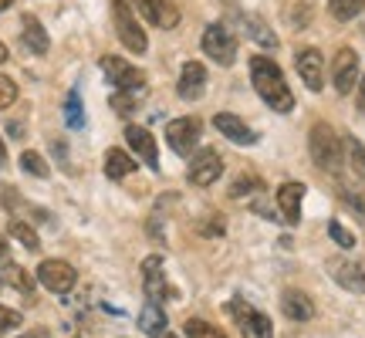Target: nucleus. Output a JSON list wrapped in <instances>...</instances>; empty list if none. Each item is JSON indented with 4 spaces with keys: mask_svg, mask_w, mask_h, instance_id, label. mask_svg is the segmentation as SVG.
Instances as JSON below:
<instances>
[{
    "mask_svg": "<svg viewBox=\"0 0 365 338\" xmlns=\"http://www.w3.org/2000/svg\"><path fill=\"white\" fill-rule=\"evenodd\" d=\"M359 112L365 116V75H362V81H359Z\"/></svg>",
    "mask_w": 365,
    "mask_h": 338,
    "instance_id": "obj_37",
    "label": "nucleus"
},
{
    "mask_svg": "<svg viewBox=\"0 0 365 338\" xmlns=\"http://www.w3.org/2000/svg\"><path fill=\"white\" fill-rule=\"evenodd\" d=\"M163 338H176V335H170V332H166V335H163Z\"/></svg>",
    "mask_w": 365,
    "mask_h": 338,
    "instance_id": "obj_43",
    "label": "nucleus"
},
{
    "mask_svg": "<svg viewBox=\"0 0 365 338\" xmlns=\"http://www.w3.org/2000/svg\"><path fill=\"white\" fill-rule=\"evenodd\" d=\"M21 169H24V173H31V176H38V180H48V173H51V169H48V163H44L34 149L21 153Z\"/></svg>",
    "mask_w": 365,
    "mask_h": 338,
    "instance_id": "obj_30",
    "label": "nucleus"
},
{
    "mask_svg": "<svg viewBox=\"0 0 365 338\" xmlns=\"http://www.w3.org/2000/svg\"><path fill=\"white\" fill-rule=\"evenodd\" d=\"M186 338H227L217 325H210V322H200V318H190L186 322Z\"/></svg>",
    "mask_w": 365,
    "mask_h": 338,
    "instance_id": "obj_31",
    "label": "nucleus"
},
{
    "mask_svg": "<svg viewBox=\"0 0 365 338\" xmlns=\"http://www.w3.org/2000/svg\"><path fill=\"white\" fill-rule=\"evenodd\" d=\"M250 81H254L257 95L271 105L274 112H291V108H294V95L287 88L281 68L274 65L271 58H264V54H254V58H250Z\"/></svg>",
    "mask_w": 365,
    "mask_h": 338,
    "instance_id": "obj_1",
    "label": "nucleus"
},
{
    "mask_svg": "<svg viewBox=\"0 0 365 338\" xmlns=\"http://www.w3.org/2000/svg\"><path fill=\"white\" fill-rule=\"evenodd\" d=\"M281 308L291 322H312L314 318V301L304 295V291H284V298H281Z\"/></svg>",
    "mask_w": 365,
    "mask_h": 338,
    "instance_id": "obj_21",
    "label": "nucleus"
},
{
    "mask_svg": "<svg viewBox=\"0 0 365 338\" xmlns=\"http://www.w3.org/2000/svg\"><path fill=\"white\" fill-rule=\"evenodd\" d=\"M203 51L210 54V61H217V65H234V58H237V38L227 31L223 24H210L207 31H203Z\"/></svg>",
    "mask_w": 365,
    "mask_h": 338,
    "instance_id": "obj_6",
    "label": "nucleus"
},
{
    "mask_svg": "<svg viewBox=\"0 0 365 338\" xmlns=\"http://www.w3.org/2000/svg\"><path fill=\"white\" fill-rule=\"evenodd\" d=\"M98 65H102L105 78H108L112 88H118V91H143L145 88V71L143 68L129 65V61H122V58H115V54H105Z\"/></svg>",
    "mask_w": 365,
    "mask_h": 338,
    "instance_id": "obj_4",
    "label": "nucleus"
},
{
    "mask_svg": "<svg viewBox=\"0 0 365 338\" xmlns=\"http://www.w3.org/2000/svg\"><path fill=\"white\" fill-rule=\"evenodd\" d=\"M230 314H234L237 328H240V335L244 338H274V325L271 318L257 308H250L247 301H230Z\"/></svg>",
    "mask_w": 365,
    "mask_h": 338,
    "instance_id": "obj_5",
    "label": "nucleus"
},
{
    "mask_svg": "<svg viewBox=\"0 0 365 338\" xmlns=\"http://www.w3.org/2000/svg\"><path fill=\"white\" fill-rule=\"evenodd\" d=\"M355 78H359V54L352 48H341L331 61V81H335V91L339 95H349L355 88Z\"/></svg>",
    "mask_w": 365,
    "mask_h": 338,
    "instance_id": "obj_12",
    "label": "nucleus"
},
{
    "mask_svg": "<svg viewBox=\"0 0 365 338\" xmlns=\"http://www.w3.org/2000/svg\"><path fill=\"white\" fill-rule=\"evenodd\" d=\"M328 234H331V240H335L341 250H352V247H355V237L349 234V230H345L341 223H328Z\"/></svg>",
    "mask_w": 365,
    "mask_h": 338,
    "instance_id": "obj_34",
    "label": "nucleus"
},
{
    "mask_svg": "<svg viewBox=\"0 0 365 338\" xmlns=\"http://www.w3.org/2000/svg\"><path fill=\"white\" fill-rule=\"evenodd\" d=\"M213 126H217V129H220L223 135H227L230 143H237V145H254L257 143V132L250 129L244 118H237L234 112H217V116H213Z\"/></svg>",
    "mask_w": 365,
    "mask_h": 338,
    "instance_id": "obj_15",
    "label": "nucleus"
},
{
    "mask_svg": "<svg viewBox=\"0 0 365 338\" xmlns=\"http://www.w3.org/2000/svg\"><path fill=\"white\" fill-rule=\"evenodd\" d=\"M4 61H7V44L0 41V65H4Z\"/></svg>",
    "mask_w": 365,
    "mask_h": 338,
    "instance_id": "obj_41",
    "label": "nucleus"
},
{
    "mask_svg": "<svg viewBox=\"0 0 365 338\" xmlns=\"http://www.w3.org/2000/svg\"><path fill=\"white\" fill-rule=\"evenodd\" d=\"M223 173V159L220 153H213V149H203V153H196L190 169H186V180L193 183V186H210V183H217Z\"/></svg>",
    "mask_w": 365,
    "mask_h": 338,
    "instance_id": "obj_10",
    "label": "nucleus"
},
{
    "mask_svg": "<svg viewBox=\"0 0 365 338\" xmlns=\"http://www.w3.org/2000/svg\"><path fill=\"white\" fill-rule=\"evenodd\" d=\"M294 68H298L301 81H304L312 91L325 88V58H322L318 48H301L298 58H294Z\"/></svg>",
    "mask_w": 365,
    "mask_h": 338,
    "instance_id": "obj_11",
    "label": "nucleus"
},
{
    "mask_svg": "<svg viewBox=\"0 0 365 338\" xmlns=\"http://www.w3.org/2000/svg\"><path fill=\"white\" fill-rule=\"evenodd\" d=\"M125 143L135 156H143V163L149 169H159V149H156V139L153 132L143 129V126H125Z\"/></svg>",
    "mask_w": 365,
    "mask_h": 338,
    "instance_id": "obj_14",
    "label": "nucleus"
},
{
    "mask_svg": "<svg viewBox=\"0 0 365 338\" xmlns=\"http://www.w3.org/2000/svg\"><path fill=\"white\" fill-rule=\"evenodd\" d=\"M112 17H115L118 41L125 44V51H132V54H145V48H149V41H145L143 27H139V21H135V14H132L129 0H112Z\"/></svg>",
    "mask_w": 365,
    "mask_h": 338,
    "instance_id": "obj_3",
    "label": "nucleus"
},
{
    "mask_svg": "<svg viewBox=\"0 0 365 338\" xmlns=\"http://www.w3.org/2000/svg\"><path fill=\"white\" fill-rule=\"evenodd\" d=\"M14 0H0V11H7V7H11Z\"/></svg>",
    "mask_w": 365,
    "mask_h": 338,
    "instance_id": "obj_42",
    "label": "nucleus"
},
{
    "mask_svg": "<svg viewBox=\"0 0 365 338\" xmlns=\"http://www.w3.org/2000/svg\"><path fill=\"white\" fill-rule=\"evenodd\" d=\"M132 169H135V163H132V156L125 149H108L105 153V176L108 180H125Z\"/></svg>",
    "mask_w": 365,
    "mask_h": 338,
    "instance_id": "obj_23",
    "label": "nucleus"
},
{
    "mask_svg": "<svg viewBox=\"0 0 365 338\" xmlns=\"http://www.w3.org/2000/svg\"><path fill=\"white\" fill-rule=\"evenodd\" d=\"M200 234L220 237V234H223V217H220V213H213V217H207V220L200 223Z\"/></svg>",
    "mask_w": 365,
    "mask_h": 338,
    "instance_id": "obj_36",
    "label": "nucleus"
},
{
    "mask_svg": "<svg viewBox=\"0 0 365 338\" xmlns=\"http://www.w3.org/2000/svg\"><path fill=\"white\" fill-rule=\"evenodd\" d=\"M308 149H312V159L318 166L325 169V173H339L341 169V139L335 135V129L328 126V122H318L308 135Z\"/></svg>",
    "mask_w": 365,
    "mask_h": 338,
    "instance_id": "obj_2",
    "label": "nucleus"
},
{
    "mask_svg": "<svg viewBox=\"0 0 365 338\" xmlns=\"http://www.w3.org/2000/svg\"><path fill=\"white\" fill-rule=\"evenodd\" d=\"M17 338H51L44 328H34V332H24V335H17Z\"/></svg>",
    "mask_w": 365,
    "mask_h": 338,
    "instance_id": "obj_38",
    "label": "nucleus"
},
{
    "mask_svg": "<svg viewBox=\"0 0 365 338\" xmlns=\"http://www.w3.org/2000/svg\"><path fill=\"white\" fill-rule=\"evenodd\" d=\"M14 328H21V312H14V308H4L0 304V335H7Z\"/></svg>",
    "mask_w": 365,
    "mask_h": 338,
    "instance_id": "obj_35",
    "label": "nucleus"
},
{
    "mask_svg": "<svg viewBox=\"0 0 365 338\" xmlns=\"http://www.w3.org/2000/svg\"><path fill=\"white\" fill-rule=\"evenodd\" d=\"M21 38H24L31 54H48V44H51V41H48V31L41 27V21L34 14H24V17H21Z\"/></svg>",
    "mask_w": 365,
    "mask_h": 338,
    "instance_id": "obj_20",
    "label": "nucleus"
},
{
    "mask_svg": "<svg viewBox=\"0 0 365 338\" xmlns=\"http://www.w3.org/2000/svg\"><path fill=\"white\" fill-rule=\"evenodd\" d=\"M4 285H11L14 291H31V287H34V281H31V277H27V271L24 267H17V264H7V267H4Z\"/></svg>",
    "mask_w": 365,
    "mask_h": 338,
    "instance_id": "obj_28",
    "label": "nucleus"
},
{
    "mask_svg": "<svg viewBox=\"0 0 365 338\" xmlns=\"http://www.w3.org/2000/svg\"><path fill=\"white\" fill-rule=\"evenodd\" d=\"M234 21H237V27H240V31H244L250 41H257L261 48H267V51H274V48H277V34H274V31L264 24V21L250 17V14H234Z\"/></svg>",
    "mask_w": 365,
    "mask_h": 338,
    "instance_id": "obj_18",
    "label": "nucleus"
},
{
    "mask_svg": "<svg viewBox=\"0 0 365 338\" xmlns=\"http://www.w3.org/2000/svg\"><path fill=\"white\" fill-rule=\"evenodd\" d=\"M203 88H207V68L200 65V61H186V65H182V71H180V85H176L180 98L196 102V98L203 95Z\"/></svg>",
    "mask_w": 365,
    "mask_h": 338,
    "instance_id": "obj_16",
    "label": "nucleus"
},
{
    "mask_svg": "<svg viewBox=\"0 0 365 338\" xmlns=\"http://www.w3.org/2000/svg\"><path fill=\"white\" fill-rule=\"evenodd\" d=\"M301 200H304V186H301V183H284V186L277 190V207H281L284 223L301 220Z\"/></svg>",
    "mask_w": 365,
    "mask_h": 338,
    "instance_id": "obj_19",
    "label": "nucleus"
},
{
    "mask_svg": "<svg viewBox=\"0 0 365 338\" xmlns=\"http://www.w3.org/2000/svg\"><path fill=\"white\" fill-rule=\"evenodd\" d=\"M65 122H68V129H81V126H85V105H81L78 91H68V98H65Z\"/></svg>",
    "mask_w": 365,
    "mask_h": 338,
    "instance_id": "obj_26",
    "label": "nucleus"
},
{
    "mask_svg": "<svg viewBox=\"0 0 365 338\" xmlns=\"http://www.w3.org/2000/svg\"><path fill=\"white\" fill-rule=\"evenodd\" d=\"M261 190H264V180L261 176H254V173H247V176H240V180L230 186V196H234V200H244V196L261 193Z\"/></svg>",
    "mask_w": 365,
    "mask_h": 338,
    "instance_id": "obj_29",
    "label": "nucleus"
},
{
    "mask_svg": "<svg viewBox=\"0 0 365 338\" xmlns=\"http://www.w3.org/2000/svg\"><path fill=\"white\" fill-rule=\"evenodd\" d=\"M200 132H203V122L193 116L186 118H173L170 126H166V143H170L173 153H180V156H190L200 143Z\"/></svg>",
    "mask_w": 365,
    "mask_h": 338,
    "instance_id": "obj_7",
    "label": "nucleus"
},
{
    "mask_svg": "<svg viewBox=\"0 0 365 338\" xmlns=\"http://www.w3.org/2000/svg\"><path fill=\"white\" fill-rule=\"evenodd\" d=\"M345 156H349V169L355 173V180H365V145L355 135L345 139Z\"/></svg>",
    "mask_w": 365,
    "mask_h": 338,
    "instance_id": "obj_25",
    "label": "nucleus"
},
{
    "mask_svg": "<svg viewBox=\"0 0 365 338\" xmlns=\"http://www.w3.org/2000/svg\"><path fill=\"white\" fill-rule=\"evenodd\" d=\"M139 98H143V91H115V95H112V108L122 112V116H129L132 108L139 105Z\"/></svg>",
    "mask_w": 365,
    "mask_h": 338,
    "instance_id": "obj_32",
    "label": "nucleus"
},
{
    "mask_svg": "<svg viewBox=\"0 0 365 338\" xmlns=\"http://www.w3.org/2000/svg\"><path fill=\"white\" fill-rule=\"evenodd\" d=\"M328 274L335 277V285L352 291V295H365V267H359L355 260L331 257L328 260Z\"/></svg>",
    "mask_w": 365,
    "mask_h": 338,
    "instance_id": "obj_13",
    "label": "nucleus"
},
{
    "mask_svg": "<svg viewBox=\"0 0 365 338\" xmlns=\"http://www.w3.org/2000/svg\"><path fill=\"white\" fill-rule=\"evenodd\" d=\"M7 163V145H4V139H0V166Z\"/></svg>",
    "mask_w": 365,
    "mask_h": 338,
    "instance_id": "obj_40",
    "label": "nucleus"
},
{
    "mask_svg": "<svg viewBox=\"0 0 365 338\" xmlns=\"http://www.w3.org/2000/svg\"><path fill=\"white\" fill-rule=\"evenodd\" d=\"M7 234H11L14 240H21V244H24V247L31 250V254H38V250H41L38 234H34V230H31V223L21 220V217H14V220L7 223Z\"/></svg>",
    "mask_w": 365,
    "mask_h": 338,
    "instance_id": "obj_24",
    "label": "nucleus"
},
{
    "mask_svg": "<svg viewBox=\"0 0 365 338\" xmlns=\"http://www.w3.org/2000/svg\"><path fill=\"white\" fill-rule=\"evenodd\" d=\"M14 102H17V85H14L7 75H0V112L11 108Z\"/></svg>",
    "mask_w": 365,
    "mask_h": 338,
    "instance_id": "obj_33",
    "label": "nucleus"
},
{
    "mask_svg": "<svg viewBox=\"0 0 365 338\" xmlns=\"http://www.w3.org/2000/svg\"><path fill=\"white\" fill-rule=\"evenodd\" d=\"M143 287H145V298L156 301V304L176 298V287H170L166 274H163V257H145V264H143Z\"/></svg>",
    "mask_w": 365,
    "mask_h": 338,
    "instance_id": "obj_9",
    "label": "nucleus"
},
{
    "mask_svg": "<svg viewBox=\"0 0 365 338\" xmlns=\"http://www.w3.org/2000/svg\"><path fill=\"white\" fill-rule=\"evenodd\" d=\"M38 281L54 295H68L71 287L78 285V274H75V267L68 260H41Z\"/></svg>",
    "mask_w": 365,
    "mask_h": 338,
    "instance_id": "obj_8",
    "label": "nucleus"
},
{
    "mask_svg": "<svg viewBox=\"0 0 365 338\" xmlns=\"http://www.w3.org/2000/svg\"><path fill=\"white\" fill-rule=\"evenodd\" d=\"M7 260V237H0V264Z\"/></svg>",
    "mask_w": 365,
    "mask_h": 338,
    "instance_id": "obj_39",
    "label": "nucleus"
},
{
    "mask_svg": "<svg viewBox=\"0 0 365 338\" xmlns=\"http://www.w3.org/2000/svg\"><path fill=\"white\" fill-rule=\"evenodd\" d=\"M328 11L335 21H352L365 11V0H328Z\"/></svg>",
    "mask_w": 365,
    "mask_h": 338,
    "instance_id": "obj_27",
    "label": "nucleus"
},
{
    "mask_svg": "<svg viewBox=\"0 0 365 338\" xmlns=\"http://www.w3.org/2000/svg\"><path fill=\"white\" fill-rule=\"evenodd\" d=\"M139 7H143L145 21H153V24L163 27V31H170V27L180 24V7H176L173 0H139Z\"/></svg>",
    "mask_w": 365,
    "mask_h": 338,
    "instance_id": "obj_17",
    "label": "nucleus"
},
{
    "mask_svg": "<svg viewBox=\"0 0 365 338\" xmlns=\"http://www.w3.org/2000/svg\"><path fill=\"white\" fill-rule=\"evenodd\" d=\"M139 332L149 338H163L166 335V312H163V304L156 301H145L143 312H139Z\"/></svg>",
    "mask_w": 365,
    "mask_h": 338,
    "instance_id": "obj_22",
    "label": "nucleus"
}]
</instances>
